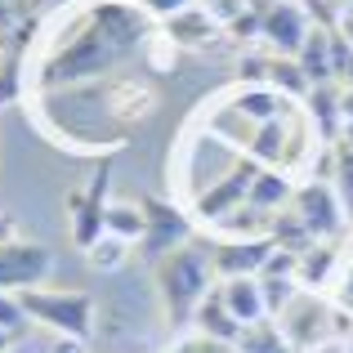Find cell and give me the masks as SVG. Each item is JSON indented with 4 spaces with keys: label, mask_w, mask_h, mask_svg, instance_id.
I'll return each mask as SVG.
<instances>
[{
    "label": "cell",
    "mask_w": 353,
    "mask_h": 353,
    "mask_svg": "<svg viewBox=\"0 0 353 353\" xmlns=\"http://www.w3.org/2000/svg\"><path fill=\"white\" fill-rule=\"evenodd\" d=\"M336 264H340V250L331 246V241H318L313 250H304V255H300V268H295V282H300L304 291H318L322 282H331Z\"/></svg>",
    "instance_id": "18"
},
{
    "label": "cell",
    "mask_w": 353,
    "mask_h": 353,
    "mask_svg": "<svg viewBox=\"0 0 353 353\" xmlns=\"http://www.w3.org/2000/svg\"><path fill=\"white\" fill-rule=\"evenodd\" d=\"M282 201H295V188H291V179H286L282 170H259L255 174V183H250V197H246V206H255V210H268V215H277V206Z\"/></svg>",
    "instance_id": "19"
},
{
    "label": "cell",
    "mask_w": 353,
    "mask_h": 353,
    "mask_svg": "<svg viewBox=\"0 0 353 353\" xmlns=\"http://www.w3.org/2000/svg\"><path fill=\"white\" fill-rule=\"evenodd\" d=\"M309 14H304V5H295V0H282V5L264 9V41L273 45L277 54H286V59H295V54L304 50V41H309Z\"/></svg>",
    "instance_id": "11"
},
{
    "label": "cell",
    "mask_w": 353,
    "mask_h": 353,
    "mask_svg": "<svg viewBox=\"0 0 353 353\" xmlns=\"http://www.w3.org/2000/svg\"><path fill=\"white\" fill-rule=\"evenodd\" d=\"M23 300V313L41 327H50L54 336H77L90 340V327H94V300L85 291H45V286H32V291L18 295Z\"/></svg>",
    "instance_id": "3"
},
{
    "label": "cell",
    "mask_w": 353,
    "mask_h": 353,
    "mask_svg": "<svg viewBox=\"0 0 353 353\" xmlns=\"http://www.w3.org/2000/svg\"><path fill=\"white\" fill-rule=\"evenodd\" d=\"M304 108H309V117L313 121H318V134H322V143H340V121H345V117H340V85H336V81H327V85H313L309 90V103H304Z\"/></svg>",
    "instance_id": "14"
},
{
    "label": "cell",
    "mask_w": 353,
    "mask_h": 353,
    "mask_svg": "<svg viewBox=\"0 0 353 353\" xmlns=\"http://www.w3.org/2000/svg\"><path fill=\"white\" fill-rule=\"evenodd\" d=\"M32 23V0H0V32Z\"/></svg>",
    "instance_id": "29"
},
{
    "label": "cell",
    "mask_w": 353,
    "mask_h": 353,
    "mask_svg": "<svg viewBox=\"0 0 353 353\" xmlns=\"http://www.w3.org/2000/svg\"><path fill=\"white\" fill-rule=\"evenodd\" d=\"M345 353H353V345H349V349H345Z\"/></svg>",
    "instance_id": "38"
},
{
    "label": "cell",
    "mask_w": 353,
    "mask_h": 353,
    "mask_svg": "<svg viewBox=\"0 0 353 353\" xmlns=\"http://www.w3.org/2000/svg\"><path fill=\"white\" fill-rule=\"evenodd\" d=\"M233 108H237V117L264 125V121H277V117H282V94H277L273 85H241L237 99H233Z\"/></svg>",
    "instance_id": "17"
},
{
    "label": "cell",
    "mask_w": 353,
    "mask_h": 353,
    "mask_svg": "<svg viewBox=\"0 0 353 353\" xmlns=\"http://www.w3.org/2000/svg\"><path fill=\"white\" fill-rule=\"evenodd\" d=\"M340 300H345L349 309H353V277H349V286H345V295H340Z\"/></svg>",
    "instance_id": "35"
},
{
    "label": "cell",
    "mask_w": 353,
    "mask_h": 353,
    "mask_svg": "<svg viewBox=\"0 0 353 353\" xmlns=\"http://www.w3.org/2000/svg\"><path fill=\"white\" fill-rule=\"evenodd\" d=\"M54 268V255L36 241H5L0 246V291L23 295L32 286L45 282V273Z\"/></svg>",
    "instance_id": "6"
},
{
    "label": "cell",
    "mask_w": 353,
    "mask_h": 353,
    "mask_svg": "<svg viewBox=\"0 0 353 353\" xmlns=\"http://www.w3.org/2000/svg\"><path fill=\"white\" fill-rule=\"evenodd\" d=\"M103 228L112 237L121 241H143V228H148V215H143V206H130V201H117V206H108V215H103Z\"/></svg>",
    "instance_id": "22"
},
{
    "label": "cell",
    "mask_w": 353,
    "mask_h": 353,
    "mask_svg": "<svg viewBox=\"0 0 353 353\" xmlns=\"http://www.w3.org/2000/svg\"><path fill=\"white\" fill-rule=\"evenodd\" d=\"M340 139H345V143L353 148V125H345V134H340Z\"/></svg>",
    "instance_id": "36"
},
{
    "label": "cell",
    "mask_w": 353,
    "mask_h": 353,
    "mask_svg": "<svg viewBox=\"0 0 353 353\" xmlns=\"http://www.w3.org/2000/svg\"><path fill=\"white\" fill-rule=\"evenodd\" d=\"M108 170L94 174V183H90V192H68V206H72V241H77L81 250L99 246V237L108 233L103 228V215H108Z\"/></svg>",
    "instance_id": "10"
},
{
    "label": "cell",
    "mask_w": 353,
    "mask_h": 353,
    "mask_svg": "<svg viewBox=\"0 0 353 353\" xmlns=\"http://www.w3.org/2000/svg\"><path fill=\"white\" fill-rule=\"evenodd\" d=\"M188 5H197V0H143V9L157 14V18H174L179 9H188Z\"/></svg>",
    "instance_id": "31"
},
{
    "label": "cell",
    "mask_w": 353,
    "mask_h": 353,
    "mask_svg": "<svg viewBox=\"0 0 353 353\" xmlns=\"http://www.w3.org/2000/svg\"><path fill=\"white\" fill-rule=\"evenodd\" d=\"M331 318H336V313H331L322 300H313V295L304 291V295H295V300L286 304V313H282V336L291 340L295 353H313L322 340L331 336V327H336Z\"/></svg>",
    "instance_id": "7"
},
{
    "label": "cell",
    "mask_w": 353,
    "mask_h": 353,
    "mask_svg": "<svg viewBox=\"0 0 353 353\" xmlns=\"http://www.w3.org/2000/svg\"><path fill=\"white\" fill-rule=\"evenodd\" d=\"M174 353H237V345H224V340H210V336H192V340H183Z\"/></svg>",
    "instance_id": "30"
},
{
    "label": "cell",
    "mask_w": 353,
    "mask_h": 353,
    "mask_svg": "<svg viewBox=\"0 0 353 353\" xmlns=\"http://www.w3.org/2000/svg\"><path fill=\"white\" fill-rule=\"evenodd\" d=\"M54 353H85V340H77V336H59V340H54Z\"/></svg>",
    "instance_id": "32"
},
{
    "label": "cell",
    "mask_w": 353,
    "mask_h": 353,
    "mask_svg": "<svg viewBox=\"0 0 353 353\" xmlns=\"http://www.w3.org/2000/svg\"><path fill=\"white\" fill-rule=\"evenodd\" d=\"M268 85L277 90V94H291V99H309L313 81L304 77V68L295 59H273L268 63Z\"/></svg>",
    "instance_id": "24"
},
{
    "label": "cell",
    "mask_w": 353,
    "mask_h": 353,
    "mask_svg": "<svg viewBox=\"0 0 353 353\" xmlns=\"http://www.w3.org/2000/svg\"><path fill=\"white\" fill-rule=\"evenodd\" d=\"M219 18L210 14L206 5H188V9H179L174 18H165V36H170L179 50H206V45H215L219 41Z\"/></svg>",
    "instance_id": "12"
},
{
    "label": "cell",
    "mask_w": 353,
    "mask_h": 353,
    "mask_svg": "<svg viewBox=\"0 0 353 353\" xmlns=\"http://www.w3.org/2000/svg\"><path fill=\"white\" fill-rule=\"evenodd\" d=\"M197 331L201 336H210V340H224V345H237V336L246 327H241V322L233 318V313H228V304H224V295L219 291H210L206 300H201V309H197Z\"/></svg>",
    "instance_id": "15"
},
{
    "label": "cell",
    "mask_w": 353,
    "mask_h": 353,
    "mask_svg": "<svg viewBox=\"0 0 353 353\" xmlns=\"http://www.w3.org/2000/svg\"><path fill=\"white\" fill-rule=\"evenodd\" d=\"M331 188H336L340 206H345V219L353 224V148L345 139L331 143Z\"/></svg>",
    "instance_id": "21"
},
{
    "label": "cell",
    "mask_w": 353,
    "mask_h": 353,
    "mask_svg": "<svg viewBox=\"0 0 353 353\" xmlns=\"http://www.w3.org/2000/svg\"><path fill=\"white\" fill-rule=\"evenodd\" d=\"M27 327V313H23V300L9 291H0V331L5 336H18V331Z\"/></svg>",
    "instance_id": "27"
},
{
    "label": "cell",
    "mask_w": 353,
    "mask_h": 353,
    "mask_svg": "<svg viewBox=\"0 0 353 353\" xmlns=\"http://www.w3.org/2000/svg\"><path fill=\"white\" fill-rule=\"evenodd\" d=\"M295 210H300V219L309 224V233L318 237V241L340 237V228H345V206H340L331 179L300 183V188H295Z\"/></svg>",
    "instance_id": "8"
},
{
    "label": "cell",
    "mask_w": 353,
    "mask_h": 353,
    "mask_svg": "<svg viewBox=\"0 0 353 353\" xmlns=\"http://www.w3.org/2000/svg\"><path fill=\"white\" fill-rule=\"evenodd\" d=\"M295 63L304 68V77H309L313 85L336 81V63H331V27H313L309 41H304V50L295 54Z\"/></svg>",
    "instance_id": "16"
},
{
    "label": "cell",
    "mask_w": 353,
    "mask_h": 353,
    "mask_svg": "<svg viewBox=\"0 0 353 353\" xmlns=\"http://www.w3.org/2000/svg\"><path fill=\"white\" fill-rule=\"evenodd\" d=\"M210 246L215 241H197V246H179L165 259H157V291H161V304L170 313V327L192 322L201 300L210 295V277H215Z\"/></svg>",
    "instance_id": "2"
},
{
    "label": "cell",
    "mask_w": 353,
    "mask_h": 353,
    "mask_svg": "<svg viewBox=\"0 0 353 353\" xmlns=\"http://www.w3.org/2000/svg\"><path fill=\"white\" fill-rule=\"evenodd\" d=\"M340 117L345 125H353V85H340Z\"/></svg>",
    "instance_id": "33"
},
{
    "label": "cell",
    "mask_w": 353,
    "mask_h": 353,
    "mask_svg": "<svg viewBox=\"0 0 353 353\" xmlns=\"http://www.w3.org/2000/svg\"><path fill=\"white\" fill-rule=\"evenodd\" d=\"M148 41V9L125 0H94L41 63V90H72L108 77L125 54Z\"/></svg>",
    "instance_id": "1"
},
{
    "label": "cell",
    "mask_w": 353,
    "mask_h": 353,
    "mask_svg": "<svg viewBox=\"0 0 353 353\" xmlns=\"http://www.w3.org/2000/svg\"><path fill=\"white\" fill-rule=\"evenodd\" d=\"M273 255V237H228L210 246V268L215 277H259Z\"/></svg>",
    "instance_id": "9"
},
{
    "label": "cell",
    "mask_w": 353,
    "mask_h": 353,
    "mask_svg": "<svg viewBox=\"0 0 353 353\" xmlns=\"http://www.w3.org/2000/svg\"><path fill=\"white\" fill-rule=\"evenodd\" d=\"M264 170L259 161H237V165H228V174H219L215 183H206V188L192 197V210H197V219L201 224H219L224 215H233L237 206H246V197H250V183H255V174Z\"/></svg>",
    "instance_id": "4"
},
{
    "label": "cell",
    "mask_w": 353,
    "mask_h": 353,
    "mask_svg": "<svg viewBox=\"0 0 353 353\" xmlns=\"http://www.w3.org/2000/svg\"><path fill=\"white\" fill-rule=\"evenodd\" d=\"M336 32H340V36H345V41L353 45V9H349V14H340V23H336Z\"/></svg>",
    "instance_id": "34"
},
{
    "label": "cell",
    "mask_w": 353,
    "mask_h": 353,
    "mask_svg": "<svg viewBox=\"0 0 353 353\" xmlns=\"http://www.w3.org/2000/svg\"><path fill=\"white\" fill-rule=\"evenodd\" d=\"M139 206H143V215H148L139 250H143L148 259H165L170 250H179L183 241L192 237V219L183 215L179 206H170V201H161V197H143Z\"/></svg>",
    "instance_id": "5"
},
{
    "label": "cell",
    "mask_w": 353,
    "mask_h": 353,
    "mask_svg": "<svg viewBox=\"0 0 353 353\" xmlns=\"http://www.w3.org/2000/svg\"><path fill=\"white\" fill-rule=\"evenodd\" d=\"M219 295H224L228 313L241 322V327H255V322H268V304H264V286L255 282V277H228L224 286H219Z\"/></svg>",
    "instance_id": "13"
},
{
    "label": "cell",
    "mask_w": 353,
    "mask_h": 353,
    "mask_svg": "<svg viewBox=\"0 0 353 353\" xmlns=\"http://www.w3.org/2000/svg\"><path fill=\"white\" fill-rule=\"evenodd\" d=\"M295 268H300V255H295V250H282L273 241V255H268V264H264L259 277H295Z\"/></svg>",
    "instance_id": "28"
},
{
    "label": "cell",
    "mask_w": 353,
    "mask_h": 353,
    "mask_svg": "<svg viewBox=\"0 0 353 353\" xmlns=\"http://www.w3.org/2000/svg\"><path fill=\"white\" fill-rule=\"evenodd\" d=\"M9 340H14V336H5V331H0V353H5V349H9Z\"/></svg>",
    "instance_id": "37"
},
{
    "label": "cell",
    "mask_w": 353,
    "mask_h": 353,
    "mask_svg": "<svg viewBox=\"0 0 353 353\" xmlns=\"http://www.w3.org/2000/svg\"><path fill=\"white\" fill-rule=\"evenodd\" d=\"M259 286H264V304H268V313H286V304L295 300V277H259Z\"/></svg>",
    "instance_id": "26"
},
{
    "label": "cell",
    "mask_w": 353,
    "mask_h": 353,
    "mask_svg": "<svg viewBox=\"0 0 353 353\" xmlns=\"http://www.w3.org/2000/svg\"><path fill=\"white\" fill-rule=\"evenodd\" d=\"M237 353H295L277 322H255L237 336Z\"/></svg>",
    "instance_id": "23"
},
{
    "label": "cell",
    "mask_w": 353,
    "mask_h": 353,
    "mask_svg": "<svg viewBox=\"0 0 353 353\" xmlns=\"http://www.w3.org/2000/svg\"><path fill=\"white\" fill-rule=\"evenodd\" d=\"M268 237H273L282 250H295V255H304V250L318 246V237L309 233V224L300 219V210H295V206L291 210H277V215H273V233H268Z\"/></svg>",
    "instance_id": "20"
},
{
    "label": "cell",
    "mask_w": 353,
    "mask_h": 353,
    "mask_svg": "<svg viewBox=\"0 0 353 353\" xmlns=\"http://www.w3.org/2000/svg\"><path fill=\"white\" fill-rule=\"evenodd\" d=\"M85 255H90V264H94V268L112 273V268H121V264L130 259V241H121V237H112V233H103V237H99V246H90Z\"/></svg>",
    "instance_id": "25"
}]
</instances>
